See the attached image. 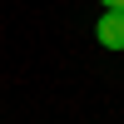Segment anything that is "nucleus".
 <instances>
[{
    "label": "nucleus",
    "instance_id": "obj_2",
    "mask_svg": "<svg viewBox=\"0 0 124 124\" xmlns=\"http://www.w3.org/2000/svg\"><path fill=\"white\" fill-rule=\"evenodd\" d=\"M99 5H104V10H124V0H99Z\"/></svg>",
    "mask_w": 124,
    "mask_h": 124
},
{
    "label": "nucleus",
    "instance_id": "obj_1",
    "mask_svg": "<svg viewBox=\"0 0 124 124\" xmlns=\"http://www.w3.org/2000/svg\"><path fill=\"white\" fill-rule=\"evenodd\" d=\"M94 40H99L104 50H124V10H104V15H99Z\"/></svg>",
    "mask_w": 124,
    "mask_h": 124
}]
</instances>
